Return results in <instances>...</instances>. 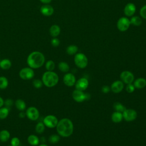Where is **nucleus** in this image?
<instances>
[{"label":"nucleus","mask_w":146,"mask_h":146,"mask_svg":"<svg viewBox=\"0 0 146 146\" xmlns=\"http://www.w3.org/2000/svg\"><path fill=\"white\" fill-rule=\"evenodd\" d=\"M56 128L59 136L63 137H67L72 134L74 125L70 119L68 118H63L58 121Z\"/></svg>","instance_id":"nucleus-1"},{"label":"nucleus","mask_w":146,"mask_h":146,"mask_svg":"<svg viewBox=\"0 0 146 146\" xmlns=\"http://www.w3.org/2000/svg\"><path fill=\"white\" fill-rule=\"evenodd\" d=\"M45 61L44 55L39 51H33L31 52L27 58V63L33 69H36L42 67Z\"/></svg>","instance_id":"nucleus-2"},{"label":"nucleus","mask_w":146,"mask_h":146,"mask_svg":"<svg viewBox=\"0 0 146 146\" xmlns=\"http://www.w3.org/2000/svg\"><path fill=\"white\" fill-rule=\"evenodd\" d=\"M43 84L47 87H52L56 86L59 82V76L58 74L52 71H47L43 73L42 77Z\"/></svg>","instance_id":"nucleus-3"},{"label":"nucleus","mask_w":146,"mask_h":146,"mask_svg":"<svg viewBox=\"0 0 146 146\" xmlns=\"http://www.w3.org/2000/svg\"><path fill=\"white\" fill-rule=\"evenodd\" d=\"M88 58L83 53H77L74 56V63L80 68H84L88 64Z\"/></svg>","instance_id":"nucleus-4"},{"label":"nucleus","mask_w":146,"mask_h":146,"mask_svg":"<svg viewBox=\"0 0 146 146\" xmlns=\"http://www.w3.org/2000/svg\"><path fill=\"white\" fill-rule=\"evenodd\" d=\"M73 99L78 103H81L84 100H88L90 98V95L88 93H84L83 91L75 90L72 94Z\"/></svg>","instance_id":"nucleus-5"},{"label":"nucleus","mask_w":146,"mask_h":146,"mask_svg":"<svg viewBox=\"0 0 146 146\" xmlns=\"http://www.w3.org/2000/svg\"><path fill=\"white\" fill-rule=\"evenodd\" d=\"M58 118L53 115H48L46 116L43 120V123L44 125L50 128H53L56 127L58 123Z\"/></svg>","instance_id":"nucleus-6"},{"label":"nucleus","mask_w":146,"mask_h":146,"mask_svg":"<svg viewBox=\"0 0 146 146\" xmlns=\"http://www.w3.org/2000/svg\"><path fill=\"white\" fill-rule=\"evenodd\" d=\"M19 76L23 80H30L34 76V71L31 67H25L22 68L19 72Z\"/></svg>","instance_id":"nucleus-7"},{"label":"nucleus","mask_w":146,"mask_h":146,"mask_svg":"<svg viewBox=\"0 0 146 146\" xmlns=\"http://www.w3.org/2000/svg\"><path fill=\"white\" fill-rule=\"evenodd\" d=\"M130 21L127 17H121L117 22V27L120 31H125L129 27Z\"/></svg>","instance_id":"nucleus-8"},{"label":"nucleus","mask_w":146,"mask_h":146,"mask_svg":"<svg viewBox=\"0 0 146 146\" xmlns=\"http://www.w3.org/2000/svg\"><path fill=\"white\" fill-rule=\"evenodd\" d=\"M26 116L31 120L35 121L39 116V112L38 110L35 107H29L26 111Z\"/></svg>","instance_id":"nucleus-9"},{"label":"nucleus","mask_w":146,"mask_h":146,"mask_svg":"<svg viewBox=\"0 0 146 146\" xmlns=\"http://www.w3.org/2000/svg\"><path fill=\"white\" fill-rule=\"evenodd\" d=\"M120 78L124 83L128 84L133 82L135 77L131 72L129 71H123L120 75Z\"/></svg>","instance_id":"nucleus-10"},{"label":"nucleus","mask_w":146,"mask_h":146,"mask_svg":"<svg viewBox=\"0 0 146 146\" xmlns=\"http://www.w3.org/2000/svg\"><path fill=\"white\" fill-rule=\"evenodd\" d=\"M123 119L127 121H132L135 120L137 116V112L133 109H125L122 113Z\"/></svg>","instance_id":"nucleus-11"},{"label":"nucleus","mask_w":146,"mask_h":146,"mask_svg":"<svg viewBox=\"0 0 146 146\" xmlns=\"http://www.w3.org/2000/svg\"><path fill=\"white\" fill-rule=\"evenodd\" d=\"M89 85V82L87 79L86 78H81L76 81L75 86L76 90L82 91H84L87 88Z\"/></svg>","instance_id":"nucleus-12"},{"label":"nucleus","mask_w":146,"mask_h":146,"mask_svg":"<svg viewBox=\"0 0 146 146\" xmlns=\"http://www.w3.org/2000/svg\"><path fill=\"white\" fill-rule=\"evenodd\" d=\"M64 84L68 87H72L75 85L76 82V78L72 73L66 74L63 78Z\"/></svg>","instance_id":"nucleus-13"},{"label":"nucleus","mask_w":146,"mask_h":146,"mask_svg":"<svg viewBox=\"0 0 146 146\" xmlns=\"http://www.w3.org/2000/svg\"><path fill=\"white\" fill-rule=\"evenodd\" d=\"M110 88L113 93H120L124 88V83L121 80H116L112 83Z\"/></svg>","instance_id":"nucleus-14"},{"label":"nucleus","mask_w":146,"mask_h":146,"mask_svg":"<svg viewBox=\"0 0 146 146\" xmlns=\"http://www.w3.org/2000/svg\"><path fill=\"white\" fill-rule=\"evenodd\" d=\"M136 11V6L133 3H127L124 9V13L127 17L132 16Z\"/></svg>","instance_id":"nucleus-15"},{"label":"nucleus","mask_w":146,"mask_h":146,"mask_svg":"<svg viewBox=\"0 0 146 146\" xmlns=\"http://www.w3.org/2000/svg\"><path fill=\"white\" fill-rule=\"evenodd\" d=\"M40 11L43 15L50 16L54 13V9L49 5H44L40 7Z\"/></svg>","instance_id":"nucleus-16"},{"label":"nucleus","mask_w":146,"mask_h":146,"mask_svg":"<svg viewBox=\"0 0 146 146\" xmlns=\"http://www.w3.org/2000/svg\"><path fill=\"white\" fill-rule=\"evenodd\" d=\"M133 84L135 88L142 89L146 86V79L143 78H139L133 81Z\"/></svg>","instance_id":"nucleus-17"},{"label":"nucleus","mask_w":146,"mask_h":146,"mask_svg":"<svg viewBox=\"0 0 146 146\" xmlns=\"http://www.w3.org/2000/svg\"><path fill=\"white\" fill-rule=\"evenodd\" d=\"M123 119V113L120 112L115 111L112 113L111 115V120L113 123H118L122 121Z\"/></svg>","instance_id":"nucleus-18"},{"label":"nucleus","mask_w":146,"mask_h":146,"mask_svg":"<svg viewBox=\"0 0 146 146\" xmlns=\"http://www.w3.org/2000/svg\"><path fill=\"white\" fill-rule=\"evenodd\" d=\"M27 141L31 145L36 146L39 144L40 140L38 136L35 135H30L27 137Z\"/></svg>","instance_id":"nucleus-19"},{"label":"nucleus","mask_w":146,"mask_h":146,"mask_svg":"<svg viewBox=\"0 0 146 146\" xmlns=\"http://www.w3.org/2000/svg\"><path fill=\"white\" fill-rule=\"evenodd\" d=\"M60 33V28L58 25H54L51 26L50 29V34L52 37L55 38L56 36H58Z\"/></svg>","instance_id":"nucleus-20"},{"label":"nucleus","mask_w":146,"mask_h":146,"mask_svg":"<svg viewBox=\"0 0 146 146\" xmlns=\"http://www.w3.org/2000/svg\"><path fill=\"white\" fill-rule=\"evenodd\" d=\"M10 137L9 131L6 129H3L0 131V141L2 142L7 141Z\"/></svg>","instance_id":"nucleus-21"},{"label":"nucleus","mask_w":146,"mask_h":146,"mask_svg":"<svg viewBox=\"0 0 146 146\" xmlns=\"http://www.w3.org/2000/svg\"><path fill=\"white\" fill-rule=\"evenodd\" d=\"M15 106L17 110L20 111H23L26 109V104L24 100L22 99H17L15 102Z\"/></svg>","instance_id":"nucleus-22"},{"label":"nucleus","mask_w":146,"mask_h":146,"mask_svg":"<svg viewBox=\"0 0 146 146\" xmlns=\"http://www.w3.org/2000/svg\"><path fill=\"white\" fill-rule=\"evenodd\" d=\"M11 66V62L8 59H4L0 62V67L3 70H9Z\"/></svg>","instance_id":"nucleus-23"},{"label":"nucleus","mask_w":146,"mask_h":146,"mask_svg":"<svg viewBox=\"0 0 146 146\" xmlns=\"http://www.w3.org/2000/svg\"><path fill=\"white\" fill-rule=\"evenodd\" d=\"M78 50V47L74 44H71L68 46L66 48V52L70 55L76 54Z\"/></svg>","instance_id":"nucleus-24"},{"label":"nucleus","mask_w":146,"mask_h":146,"mask_svg":"<svg viewBox=\"0 0 146 146\" xmlns=\"http://www.w3.org/2000/svg\"><path fill=\"white\" fill-rule=\"evenodd\" d=\"M58 68L61 72H67L70 70V66L67 63L65 62H60L58 64Z\"/></svg>","instance_id":"nucleus-25"},{"label":"nucleus","mask_w":146,"mask_h":146,"mask_svg":"<svg viewBox=\"0 0 146 146\" xmlns=\"http://www.w3.org/2000/svg\"><path fill=\"white\" fill-rule=\"evenodd\" d=\"M113 108L115 111L123 113L126 109V107L120 102H115L113 104Z\"/></svg>","instance_id":"nucleus-26"},{"label":"nucleus","mask_w":146,"mask_h":146,"mask_svg":"<svg viewBox=\"0 0 146 146\" xmlns=\"http://www.w3.org/2000/svg\"><path fill=\"white\" fill-rule=\"evenodd\" d=\"M9 108L7 107L0 108V119H6L9 114Z\"/></svg>","instance_id":"nucleus-27"},{"label":"nucleus","mask_w":146,"mask_h":146,"mask_svg":"<svg viewBox=\"0 0 146 146\" xmlns=\"http://www.w3.org/2000/svg\"><path fill=\"white\" fill-rule=\"evenodd\" d=\"M129 21H130L131 24L136 26H140L142 23V19L138 16L132 17Z\"/></svg>","instance_id":"nucleus-28"},{"label":"nucleus","mask_w":146,"mask_h":146,"mask_svg":"<svg viewBox=\"0 0 146 146\" xmlns=\"http://www.w3.org/2000/svg\"><path fill=\"white\" fill-rule=\"evenodd\" d=\"M9 85L8 79L5 76H0V89H6Z\"/></svg>","instance_id":"nucleus-29"},{"label":"nucleus","mask_w":146,"mask_h":146,"mask_svg":"<svg viewBox=\"0 0 146 146\" xmlns=\"http://www.w3.org/2000/svg\"><path fill=\"white\" fill-rule=\"evenodd\" d=\"M45 125L43 122H38L35 125V131L38 133H42L45 129Z\"/></svg>","instance_id":"nucleus-30"},{"label":"nucleus","mask_w":146,"mask_h":146,"mask_svg":"<svg viewBox=\"0 0 146 146\" xmlns=\"http://www.w3.org/2000/svg\"><path fill=\"white\" fill-rule=\"evenodd\" d=\"M55 67V64L53 60H49L46 62L45 64V68L47 70V71H52L54 70Z\"/></svg>","instance_id":"nucleus-31"},{"label":"nucleus","mask_w":146,"mask_h":146,"mask_svg":"<svg viewBox=\"0 0 146 146\" xmlns=\"http://www.w3.org/2000/svg\"><path fill=\"white\" fill-rule=\"evenodd\" d=\"M60 140V136L56 134H52L51 136H50L48 138V141L51 144H56L58 143Z\"/></svg>","instance_id":"nucleus-32"},{"label":"nucleus","mask_w":146,"mask_h":146,"mask_svg":"<svg viewBox=\"0 0 146 146\" xmlns=\"http://www.w3.org/2000/svg\"><path fill=\"white\" fill-rule=\"evenodd\" d=\"M33 84L34 86V87L35 88H40L42 87L43 86V82L42 81V80L39 79H34V81L33 82Z\"/></svg>","instance_id":"nucleus-33"},{"label":"nucleus","mask_w":146,"mask_h":146,"mask_svg":"<svg viewBox=\"0 0 146 146\" xmlns=\"http://www.w3.org/2000/svg\"><path fill=\"white\" fill-rule=\"evenodd\" d=\"M11 145L13 146H19L20 144V140L17 137H14L10 141Z\"/></svg>","instance_id":"nucleus-34"},{"label":"nucleus","mask_w":146,"mask_h":146,"mask_svg":"<svg viewBox=\"0 0 146 146\" xmlns=\"http://www.w3.org/2000/svg\"><path fill=\"white\" fill-rule=\"evenodd\" d=\"M125 89H126V91H127V92H128V93H132L135 91V86H133V84L130 83V84H127Z\"/></svg>","instance_id":"nucleus-35"},{"label":"nucleus","mask_w":146,"mask_h":146,"mask_svg":"<svg viewBox=\"0 0 146 146\" xmlns=\"http://www.w3.org/2000/svg\"><path fill=\"white\" fill-rule=\"evenodd\" d=\"M140 16L146 19V5L143 6L140 10Z\"/></svg>","instance_id":"nucleus-36"},{"label":"nucleus","mask_w":146,"mask_h":146,"mask_svg":"<svg viewBox=\"0 0 146 146\" xmlns=\"http://www.w3.org/2000/svg\"><path fill=\"white\" fill-rule=\"evenodd\" d=\"M13 104V101L11 99H7L4 101V105L7 108L11 107Z\"/></svg>","instance_id":"nucleus-37"},{"label":"nucleus","mask_w":146,"mask_h":146,"mask_svg":"<svg viewBox=\"0 0 146 146\" xmlns=\"http://www.w3.org/2000/svg\"><path fill=\"white\" fill-rule=\"evenodd\" d=\"M51 43L52 46L58 47L60 44V40L56 38H54L53 39H51Z\"/></svg>","instance_id":"nucleus-38"},{"label":"nucleus","mask_w":146,"mask_h":146,"mask_svg":"<svg viewBox=\"0 0 146 146\" xmlns=\"http://www.w3.org/2000/svg\"><path fill=\"white\" fill-rule=\"evenodd\" d=\"M111 90V88L108 86H104L102 88V92L104 94H107Z\"/></svg>","instance_id":"nucleus-39"},{"label":"nucleus","mask_w":146,"mask_h":146,"mask_svg":"<svg viewBox=\"0 0 146 146\" xmlns=\"http://www.w3.org/2000/svg\"><path fill=\"white\" fill-rule=\"evenodd\" d=\"M19 116L21 118H24L25 116H26V112H24L23 111H21L19 113Z\"/></svg>","instance_id":"nucleus-40"},{"label":"nucleus","mask_w":146,"mask_h":146,"mask_svg":"<svg viewBox=\"0 0 146 146\" xmlns=\"http://www.w3.org/2000/svg\"><path fill=\"white\" fill-rule=\"evenodd\" d=\"M3 105H4V100L2 97L0 96V108L2 107Z\"/></svg>","instance_id":"nucleus-41"},{"label":"nucleus","mask_w":146,"mask_h":146,"mask_svg":"<svg viewBox=\"0 0 146 146\" xmlns=\"http://www.w3.org/2000/svg\"><path fill=\"white\" fill-rule=\"evenodd\" d=\"M41 2L45 3V4H48L51 2V0H39Z\"/></svg>","instance_id":"nucleus-42"},{"label":"nucleus","mask_w":146,"mask_h":146,"mask_svg":"<svg viewBox=\"0 0 146 146\" xmlns=\"http://www.w3.org/2000/svg\"><path fill=\"white\" fill-rule=\"evenodd\" d=\"M39 146H48V145H47L46 144H40Z\"/></svg>","instance_id":"nucleus-43"},{"label":"nucleus","mask_w":146,"mask_h":146,"mask_svg":"<svg viewBox=\"0 0 146 146\" xmlns=\"http://www.w3.org/2000/svg\"><path fill=\"white\" fill-rule=\"evenodd\" d=\"M8 146H13V145H8Z\"/></svg>","instance_id":"nucleus-44"},{"label":"nucleus","mask_w":146,"mask_h":146,"mask_svg":"<svg viewBox=\"0 0 146 146\" xmlns=\"http://www.w3.org/2000/svg\"><path fill=\"white\" fill-rule=\"evenodd\" d=\"M0 62H1V60H0Z\"/></svg>","instance_id":"nucleus-45"}]
</instances>
